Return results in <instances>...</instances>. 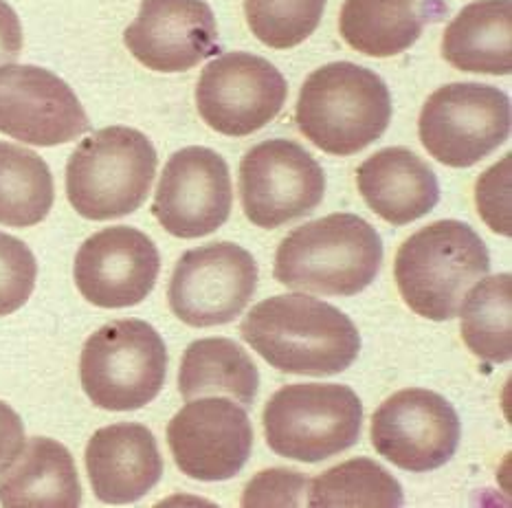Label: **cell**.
Here are the masks:
<instances>
[{
	"instance_id": "8fae6325",
	"label": "cell",
	"mask_w": 512,
	"mask_h": 508,
	"mask_svg": "<svg viewBox=\"0 0 512 508\" xmlns=\"http://www.w3.org/2000/svg\"><path fill=\"white\" fill-rule=\"evenodd\" d=\"M284 75L253 53H225L211 60L196 84V106L205 124L227 137H247L282 113Z\"/></svg>"
},
{
	"instance_id": "30bf717a",
	"label": "cell",
	"mask_w": 512,
	"mask_h": 508,
	"mask_svg": "<svg viewBox=\"0 0 512 508\" xmlns=\"http://www.w3.org/2000/svg\"><path fill=\"white\" fill-rule=\"evenodd\" d=\"M258 291V264L236 242H211L187 251L176 262L168 302L192 328L233 322Z\"/></svg>"
},
{
	"instance_id": "6da1fadb",
	"label": "cell",
	"mask_w": 512,
	"mask_h": 508,
	"mask_svg": "<svg viewBox=\"0 0 512 508\" xmlns=\"http://www.w3.org/2000/svg\"><path fill=\"white\" fill-rule=\"evenodd\" d=\"M240 335L280 372L335 377L359 357L361 335L337 306L310 295H275L253 306Z\"/></svg>"
},
{
	"instance_id": "d4e9b609",
	"label": "cell",
	"mask_w": 512,
	"mask_h": 508,
	"mask_svg": "<svg viewBox=\"0 0 512 508\" xmlns=\"http://www.w3.org/2000/svg\"><path fill=\"white\" fill-rule=\"evenodd\" d=\"M462 339L477 359L506 363L512 357V275L482 278L462 302Z\"/></svg>"
},
{
	"instance_id": "2e32d148",
	"label": "cell",
	"mask_w": 512,
	"mask_h": 508,
	"mask_svg": "<svg viewBox=\"0 0 512 508\" xmlns=\"http://www.w3.org/2000/svg\"><path fill=\"white\" fill-rule=\"evenodd\" d=\"M161 256L150 236L135 227L97 231L75 256V284L99 308L141 304L159 280Z\"/></svg>"
},
{
	"instance_id": "9a60e30c",
	"label": "cell",
	"mask_w": 512,
	"mask_h": 508,
	"mask_svg": "<svg viewBox=\"0 0 512 508\" xmlns=\"http://www.w3.org/2000/svg\"><path fill=\"white\" fill-rule=\"evenodd\" d=\"M88 115L62 77L31 64L0 66V132L53 148L88 132Z\"/></svg>"
},
{
	"instance_id": "277c9868",
	"label": "cell",
	"mask_w": 512,
	"mask_h": 508,
	"mask_svg": "<svg viewBox=\"0 0 512 508\" xmlns=\"http://www.w3.org/2000/svg\"><path fill=\"white\" fill-rule=\"evenodd\" d=\"M297 128L328 154L352 157L385 135L392 95L383 77L354 62H330L299 91Z\"/></svg>"
},
{
	"instance_id": "e0dca14e",
	"label": "cell",
	"mask_w": 512,
	"mask_h": 508,
	"mask_svg": "<svg viewBox=\"0 0 512 508\" xmlns=\"http://www.w3.org/2000/svg\"><path fill=\"white\" fill-rule=\"evenodd\" d=\"M124 42L157 73H183L220 53L216 16L205 0H141Z\"/></svg>"
},
{
	"instance_id": "5bb4252c",
	"label": "cell",
	"mask_w": 512,
	"mask_h": 508,
	"mask_svg": "<svg viewBox=\"0 0 512 508\" xmlns=\"http://www.w3.org/2000/svg\"><path fill=\"white\" fill-rule=\"evenodd\" d=\"M233 185L227 161L203 146L174 152L159 179L152 214L168 234L194 240L229 220Z\"/></svg>"
},
{
	"instance_id": "ffe728a7",
	"label": "cell",
	"mask_w": 512,
	"mask_h": 508,
	"mask_svg": "<svg viewBox=\"0 0 512 508\" xmlns=\"http://www.w3.org/2000/svg\"><path fill=\"white\" fill-rule=\"evenodd\" d=\"M447 11L442 0H345L339 29L354 51L394 58L414 47L429 22Z\"/></svg>"
},
{
	"instance_id": "cb8c5ba5",
	"label": "cell",
	"mask_w": 512,
	"mask_h": 508,
	"mask_svg": "<svg viewBox=\"0 0 512 508\" xmlns=\"http://www.w3.org/2000/svg\"><path fill=\"white\" fill-rule=\"evenodd\" d=\"M55 201L53 174L40 154L0 141V225L33 227Z\"/></svg>"
},
{
	"instance_id": "4fadbf2b",
	"label": "cell",
	"mask_w": 512,
	"mask_h": 508,
	"mask_svg": "<svg viewBox=\"0 0 512 508\" xmlns=\"http://www.w3.org/2000/svg\"><path fill=\"white\" fill-rule=\"evenodd\" d=\"M168 445L183 476L200 482L236 478L253 449L249 414L222 396L187 401L168 425Z\"/></svg>"
},
{
	"instance_id": "7c38bea8",
	"label": "cell",
	"mask_w": 512,
	"mask_h": 508,
	"mask_svg": "<svg viewBox=\"0 0 512 508\" xmlns=\"http://www.w3.org/2000/svg\"><path fill=\"white\" fill-rule=\"evenodd\" d=\"M460 416L444 396L407 388L389 396L372 416L370 438L378 456L411 473L447 465L460 445Z\"/></svg>"
},
{
	"instance_id": "ba28073f",
	"label": "cell",
	"mask_w": 512,
	"mask_h": 508,
	"mask_svg": "<svg viewBox=\"0 0 512 508\" xmlns=\"http://www.w3.org/2000/svg\"><path fill=\"white\" fill-rule=\"evenodd\" d=\"M418 137L436 161L471 168L508 141L510 97L480 82L442 86L420 110Z\"/></svg>"
},
{
	"instance_id": "484cf974",
	"label": "cell",
	"mask_w": 512,
	"mask_h": 508,
	"mask_svg": "<svg viewBox=\"0 0 512 508\" xmlns=\"http://www.w3.org/2000/svg\"><path fill=\"white\" fill-rule=\"evenodd\" d=\"M403 504L400 482L370 458L341 462L308 484V506L313 508H394Z\"/></svg>"
},
{
	"instance_id": "3957f363",
	"label": "cell",
	"mask_w": 512,
	"mask_h": 508,
	"mask_svg": "<svg viewBox=\"0 0 512 508\" xmlns=\"http://www.w3.org/2000/svg\"><path fill=\"white\" fill-rule=\"evenodd\" d=\"M491 271V253L480 234L462 220H438L400 245L394 278L400 297L416 315L449 322L466 293Z\"/></svg>"
},
{
	"instance_id": "f546056e",
	"label": "cell",
	"mask_w": 512,
	"mask_h": 508,
	"mask_svg": "<svg viewBox=\"0 0 512 508\" xmlns=\"http://www.w3.org/2000/svg\"><path fill=\"white\" fill-rule=\"evenodd\" d=\"M310 480L293 469H266L255 476L242 495V506H302Z\"/></svg>"
},
{
	"instance_id": "d6986e66",
	"label": "cell",
	"mask_w": 512,
	"mask_h": 508,
	"mask_svg": "<svg viewBox=\"0 0 512 508\" xmlns=\"http://www.w3.org/2000/svg\"><path fill=\"white\" fill-rule=\"evenodd\" d=\"M365 205L385 223L403 227L427 216L440 203L438 176L409 148H383L356 170Z\"/></svg>"
},
{
	"instance_id": "7402d4cb",
	"label": "cell",
	"mask_w": 512,
	"mask_h": 508,
	"mask_svg": "<svg viewBox=\"0 0 512 508\" xmlns=\"http://www.w3.org/2000/svg\"><path fill=\"white\" fill-rule=\"evenodd\" d=\"M442 58L464 73H512V3L475 0L451 20L442 36Z\"/></svg>"
},
{
	"instance_id": "52a82bcc",
	"label": "cell",
	"mask_w": 512,
	"mask_h": 508,
	"mask_svg": "<svg viewBox=\"0 0 512 508\" xmlns=\"http://www.w3.org/2000/svg\"><path fill=\"white\" fill-rule=\"evenodd\" d=\"M168 361L157 328L141 319H115L86 339L80 357L82 388L102 410H141L163 390Z\"/></svg>"
},
{
	"instance_id": "9c48e42d",
	"label": "cell",
	"mask_w": 512,
	"mask_h": 508,
	"mask_svg": "<svg viewBox=\"0 0 512 508\" xmlns=\"http://www.w3.org/2000/svg\"><path fill=\"white\" fill-rule=\"evenodd\" d=\"M324 196V168L291 139L262 141L240 161L244 216L262 229H277L308 216Z\"/></svg>"
},
{
	"instance_id": "8992f818",
	"label": "cell",
	"mask_w": 512,
	"mask_h": 508,
	"mask_svg": "<svg viewBox=\"0 0 512 508\" xmlns=\"http://www.w3.org/2000/svg\"><path fill=\"white\" fill-rule=\"evenodd\" d=\"M262 423L277 456L315 465L359 443L363 403L348 385H284L266 403Z\"/></svg>"
},
{
	"instance_id": "ac0fdd59",
	"label": "cell",
	"mask_w": 512,
	"mask_h": 508,
	"mask_svg": "<svg viewBox=\"0 0 512 508\" xmlns=\"http://www.w3.org/2000/svg\"><path fill=\"white\" fill-rule=\"evenodd\" d=\"M86 471L99 502H139L163 476L157 438L139 423H115L97 429L86 447Z\"/></svg>"
},
{
	"instance_id": "7a4b0ae2",
	"label": "cell",
	"mask_w": 512,
	"mask_h": 508,
	"mask_svg": "<svg viewBox=\"0 0 512 508\" xmlns=\"http://www.w3.org/2000/svg\"><path fill=\"white\" fill-rule=\"evenodd\" d=\"M383 264V238L356 214H332L293 229L275 253V280L295 291L352 297Z\"/></svg>"
},
{
	"instance_id": "4dcf8cb0",
	"label": "cell",
	"mask_w": 512,
	"mask_h": 508,
	"mask_svg": "<svg viewBox=\"0 0 512 508\" xmlns=\"http://www.w3.org/2000/svg\"><path fill=\"white\" fill-rule=\"evenodd\" d=\"M25 447V425L7 403L0 401V476L14 465Z\"/></svg>"
},
{
	"instance_id": "603a6c76",
	"label": "cell",
	"mask_w": 512,
	"mask_h": 508,
	"mask_svg": "<svg viewBox=\"0 0 512 508\" xmlns=\"http://www.w3.org/2000/svg\"><path fill=\"white\" fill-rule=\"evenodd\" d=\"M178 390L185 401L207 394H227L240 405L251 407L260 390V372L236 341L225 337L198 339L183 355Z\"/></svg>"
},
{
	"instance_id": "1f68e13d",
	"label": "cell",
	"mask_w": 512,
	"mask_h": 508,
	"mask_svg": "<svg viewBox=\"0 0 512 508\" xmlns=\"http://www.w3.org/2000/svg\"><path fill=\"white\" fill-rule=\"evenodd\" d=\"M22 51L20 18L7 0H0V66L18 60Z\"/></svg>"
},
{
	"instance_id": "4316f807",
	"label": "cell",
	"mask_w": 512,
	"mask_h": 508,
	"mask_svg": "<svg viewBox=\"0 0 512 508\" xmlns=\"http://www.w3.org/2000/svg\"><path fill=\"white\" fill-rule=\"evenodd\" d=\"M326 0H244L253 36L271 49H293L317 31Z\"/></svg>"
},
{
	"instance_id": "f1b7e54d",
	"label": "cell",
	"mask_w": 512,
	"mask_h": 508,
	"mask_svg": "<svg viewBox=\"0 0 512 508\" xmlns=\"http://www.w3.org/2000/svg\"><path fill=\"white\" fill-rule=\"evenodd\" d=\"M510 168L512 154L488 168L475 185V203L480 209L484 223L495 234L512 236V218H510Z\"/></svg>"
},
{
	"instance_id": "44dd1931",
	"label": "cell",
	"mask_w": 512,
	"mask_h": 508,
	"mask_svg": "<svg viewBox=\"0 0 512 508\" xmlns=\"http://www.w3.org/2000/svg\"><path fill=\"white\" fill-rule=\"evenodd\" d=\"M0 504L9 508H77L82 484L71 451L58 440L31 438L3 478Z\"/></svg>"
},
{
	"instance_id": "5b68a950",
	"label": "cell",
	"mask_w": 512,
	"mask_h": 508,
	"mask_svg": "<svg viewBox=\"0 0 512 508\" xmlns=\"http://www.w3.org/2000/svg\"><path fill=\"white\" fill-rule=\"evenodd\" d=\"M157 163V150L143 132L126 126L97 130L66 163V196L88 220L128 216L146 203Z\"/></svg>"
},
{
	"instance_id": "83f0119b",
	"label": "cell",
	"mask_w": 512,
	"mask_h": 508,
	"mask_svg": "<svg viewBox=\"0 0 512 508\" xmlns=\"http://www.w3.org/2000/svg\"><path fill=\"white\" fill-rule=\"evenodd\" d=\"M36 278L38 262L33 251L16 236L0 231V317L27 304L36 289Z\"/></svg>"
}]
</instances>
